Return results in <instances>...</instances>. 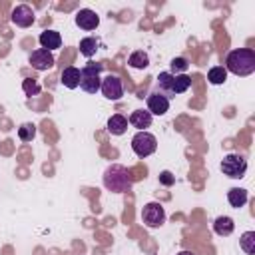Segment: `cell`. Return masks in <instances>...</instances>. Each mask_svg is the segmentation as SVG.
<instances>
[{
    "mask_svg": "<svg viewBox=\"0 0 255 255\" xmlns=\"http://www.w3.org/2000/svg\"><path fill=\"white\" fill-rule=\"evenodd\" d=\"M177 255H195V253H193V251H179Z\"/></svg>",
    "mask_w": 255,
    "mask_h": 255,
    "instance_id": "27",
    "label": "cell"
},
{
    "mask_svg": "<svg viewBox=\"0 0 255 255\" xmlns=\"http://www.w3.org/2000/svg\"><path fill=\"white\" fill-rule=\"evenodd\" d=\"M60 82L62 86H66L68 90H74L80 86V68L76 66H68L62 70V76H60Z\"/></svg>",
    "mask_w": 255,
    "mask_h": 255,
    "instance_id": "14",
    "label": "cell"
},
{
    "mask_svg": "<svg viewBox=\"0 0 255 255\" xmlns=\"http://www.w3.org/2000/svg\"><path fill=\"white\" fill-rule=\"evenodd\" d=\"M169 66H171V72H169V74H173V76H175L177 72H185V70L189 68V64H187L185 58H173Z\"/></svg>",
    "mask_w": 255,
    "mask_h": 255,
    "instance_id": "25",
    "label": "cell"
},
{
    "mask_svg": "<svg viewBox=\"0 0 255 255\" xmlns=\"http://www.w3.org/2000/svg\"><path fill=\"white\" fill-rule=\"evenodd\" d=\"M102 64H96V62H88L82 70H80V88L88 94H96L102 86V78H100V72H102Z\"/></svg>",
    "mask_w": 255,
    "mask_h": 255,
    "instance_id": "3",
    "label": "cell"
},
{
    "mask_svg": "<svg viewBox=\"0 0 255 255\" xmlns=\"http://www.w3.org/2000/svg\"><path fill=\"white\" fill-rule=\"evenodd\" d=\"M239 245L247 255H253L255 253V231H245L239 239Z\"/></svg>",
    "mask_w": 255,
    "mask_h": 255,
    "instance_id": "22",
    "label": "cell"
},
{
    "mask_svg": "<svg viewBox=\"0 0 255 255\" xmlns=\"http://www.w3.org/2000/svg\"><path fill=\"white\" fill-rule=\"evenodd\" d=\"M227 201H229L231 207H237V209L243 207L247 203V189H243V187H231L227 191Z\"/></svg>",
    "mask_w": 255,
    "mask_h": 255,
    "instance_id": "18",
    "label": "cell"
},
{
    "mask_svg": "<svg viewBox=\"0 0 255 255\" xmlns=\"http://www.w3.org/2000/svg\"><path fill=\"white\" fill-rule=\"evenodd\" d=\"M167 110H169V100L163 94L151 92L147 96V112L151 116H163V114H167Z\"/></svg>",
    "mask_w": 255,
    "mask_h": 255,
    "instance_id": "10",
    "label": "cell"
},
{
    "mask_svg": "<svg viewBox=\"0 0 255 255\" xmlns=\"http://www.w3.org/2000/svg\"><path fill=\"white\" fill-rule=\"evenodd\" d=\"M128 64H129L131 68H135V70H143V68L149 66V56H147L143 50H135V52L129 54Z\"/></svg>",
    "mask_w": 255,
    "mask_h": 255,
    "instance_id": "19",
    "label": "cell"
},
{
    "mask_svg": "<svg viewBox=\"0 0 255 255\" xmlns=\"http://www.w3.org/2000/svg\"><path fill=\"white\" fill-rule=\"evenodd\" d=\"M98 46H100V42H98L96 38L88 36V38H84V40L80 42V54L86 56V58H92V56L98 52Z\"/></svg>",
    "mask_w": 255,
    "mask_h": 255,
    "instance_id": "20",
    "label": "cell"
},
{
    "mask_svg": "<svg viewBox=\"0 0 255 255\" xmlns=\"http://www.w3.org/2000/svg\"><path fill=\"white\" fill-rule=\"evenodd\" d=\"M225 70L235 76H249L255 72V52L251 48L231 50L225 58Z\"/></svg>",
    "mask_w": 255,
    "mask_h": 255,
    "instance_id": "1",
    "label": "cell"
},
{
    "mask_svg": "<svg viewBox=\"0 0 255 255\" xmlns=\"http://www.w3.org/2000/svg\"><path fill=\"white\" fill-rule=\"evenodd\" d=\"M189 86H191V78H189V76H185V74H175V76H173V82H171V98H175V96L187 92Z\"/></svg>",
    "mask_w": 255,
    "mask_h": 255,
    "instance_id": "16",
    "label": "cell"
},
{
    "mask_svg": "<svg viewBox=\"0 0 255 255\" xmlns=\"http://www.w3.org/2000/svg\"><path fill=\"white\" fill-rule=\"evenodd\" d=\"M221 171L231 179H241L247 171V159L239 153H227L221 159Z\"/></svg>",
    "mask_w": 255,
    "mask_h": 255,
    "instance_id": "4",
    "label": "cell"
},
{
    "mask_svg": "<svg viewBox=\"0 0 255 255\" xmlns=\"http://www.w3.org/2000/svg\"><path fill=\"white\" fill-rule=\"evenodd\" d=\"M141 221H143L147 227H151V229L161 227V225L165 223V209H163V205L157 203V201L145 203L143 209H141Z\"/></svg>",
    "mask_w": 255,
    "mask_h": 255,
    "instance_id": "6",
    "label": "cell"
},
{
    "mask_svg": "<svg viewBox=\"0 0 255 255\" xmlns=\"http://www.w3.org/2000/svg\"><path fill=\"white\" fill-rule=\"evenodd\" d=\"M10 20H12L16 26H20V28H30L36 18H34V10H32L28 4H18V6L12 10Z\"/></svg>",
    "mask_w": 255,
    "mask_h": 255,
    "instance_id": "8",
    "label": "cell"
},
{
    "mask_svg": "<svg viewBox=\"0 0 255 255\" xmlns=\"http://www.w3.org/2000/svg\"><path fill=\"white\" fill-rule=\"evenodd\" d=\"M151 120H153V116L147 110H133L129 114V124L133 128H137V131H145V128L151 126Z\"/></svg>",
    "mask_w": 255,
    "mask_h": 255,
    "instance_id": "13",
    "label": "cell"
},
{
    "mask_svg": "<svg viewBox=\"0 0 255 255\" xmlns=\"http://www.w3.org/2000/svg\"><path fill=\"white\" fill-rule=\"evenodd\" d=\"M159 183H161V185H167V187L173 185V183H175L173 173H171V171H161V173H159Z\"/></svg>",
    "mask_w": 255,
    "mask_h": 255,
    "instance_id": "26",
    "label": "cell"
},
{
    "mask_svg": "<svg viewBox=\"0 0 255 255\" xmlns=\"http://www.w3.org/2000/svg\"><path fill=\"white\" fill-rule=\"evenodd\" d=\"M30 64H32L34 70L44 72V70H48V68L54 66V56H52V52H48L44 48H38V50H34L30 54Z\"/></svg>",
    "mask_w": 255,
    "mask_h": 255,
    "instance_id": "11",
    "label": "cell"
},
{
    "mask_svg": "<svg viewBox=\"0 0 255 255\" xmlns=\"http://www.w3.org/2000/svg\"><path fill=\"white\" fill-rule=\"evenodd\" d=\"M207 80H209V84L219 86V84H223V82L227 80V70H225L223 66H213V68L207 72Z\"/></svg>",
    "mask_w": 255,
    "mask_h": 255,
    "instance_id": "21",
    "label": "cell"
},
{
    "mask_svg": "<svg viewBox=\"0 0 255 255\" xmlns=\"http://www.w3.org/2000/svg\"><path fill=\"white\" fill-rule=\"evenodd\" d=\"M133 185L131 177H129V171L126 165H120V163H112L106 167L104 171V187L108 191H114V193H126L129 191Z\"/></svg>",
    "mask_w": 255,
    "mask_h": 255,
    "instance_id": "2",
    "label": "cell"
},
{
    "mask_svg": "<svg viewBox=\"0 0 255 255\" xmlns=\"http://www.w3.org/2000/svg\"><path fill=\"white\" fill-rule=\"evenodd\" d=\"M131 149L137 157H147L151 155L155 149H157V139L153 133L149 131H137L133 137H131Z\"/></svg>",
    "mask_w": 255,
    "mask_h": 255,
    "instance_id": "5",
    "label": "cell"
},
{
    "mask_svg": "<svg viewBox=\"0 0 255 255\" xmlns=\"http://www.w3.org/2000/svg\"><path fill=\"white\" fill-rule=\"evenodd\" d=\"M76 26L78 28H82V30H96L98 28V24H100V16L94 12V10H90V8H82V10H78L76 12Z\"/></svg>",
    "mask_w": 255,
    "mask_h": 255,
    "instance_id": "9",
    "label": "cell"
},
{
    "mask_svg": "<svg viewBox=\"0 0 255 255\" xmlns=\"http://www.w3.org/2000/svg\"><path fill=\"white\" fill-rule=\"evenodd\" d=\"M22 90H24L26 96H36V94L40 92V84H38L36 80H32V78H26V80L22 82Z\"/></svg>",
    "mask_w": 255,
    "mask_h": 255,
    "instance_id": "24",
    "label": "cell"
},
{
    "mask_svg": "<svg viewBox=\"0 0 255 255\" xmlns=\"http://www.w3.org/2000/svg\"><path fill=\"white\" fill-rule=\"evenodd\" d=\"M233 229H235V223H233V219L227 217V215H219V217L213 221V231H215L217 235H221V237L231 235Z\"/></svg>",
    "mask_w": 255,
    "mask_h": 255,
    "instance_id": "15",
    "label": "cell"
},
{
    "mask_svg": "<svg viewBox=\"0 0 255 255\" xmlns=\"http://www.w3.org/2000/svg\"><path fill=\"white\" fill-rule=\"evenodd\" d=\"M38 40H40V46H42L44 50H48V52L58 50V48L62 46V36H60V32H56V30H44Z\"/></svg>",
    "mask_w": 255,
    "mask_h": 255,
    "instance_id": "12",
    "label": "cell"
},
{
    "mask_svg": "<svg viewBox=\"0 0 255 255\" xmlns=\"http://www.w3.org/2000/svg\"><path fill=\"white\" fill-rule=\"evenodd\" d=\"M126 129H128V120H126L122 114H114V116L108 120V131H110L112 135H122Z\"/></svg>",
    "mask_w": 255,
    "mask_h": 255,
    "instance_id": "17",
    "label": "cell"
},
{
    "mask_svg": "<svg viewBox=\"0 0 255 255\" xmlns=\"http://www.w3.org/2000/svg\"><path fill=\"white\" fill-rule=\"evenodd\" d=\"M100 90H102L104 98H106V100H112V102H118V100L124 96V84H122V80H120L118 76H114V74H110V76H106V78L102 80Z\"/></svg>",
    "mask_w": 255,
    "mask_h": 255,
    "instance_id": "7",
    "label": "cell"
},
{
    "mask_svg": "<svg viewBox=\"0 0 255 255\" xmlns=\"http://www.w3.org/2000/svg\"><path fill=\"white\" fill-rule=\"evenodd\" d=\"M18 137H20L22 141H32V139L36 137V126L30 124V122L22 124V126L18 128Z\"/></svg>",
    "mask_w": 255,
    "mask_h": 255,
    "instance_id": "23",
    "label": "cell"
}]
</instances>
